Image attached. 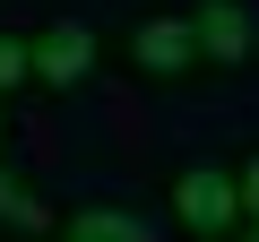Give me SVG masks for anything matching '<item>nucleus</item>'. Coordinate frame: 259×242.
<instances>
[{
    "instance_id": "nucleus-1",
    "label": "nucleus",
    "mask_w": 259,
    "mask_h": 242,
    "mask_svg": "<svg viewBox=\"0 0 259 242\" xmlns=\"http://www.w3.org/2000/svg\"><path fill=\"white\" fill-rule=\"evenodd\" d=\"M104 61L130 78V87H147V95H190L207 87V52H199V26L182 0H156V9H130L112 35H104Z\"/></svg>"
},
{
    "instance_id": "nucleus-2",
    "label": "nucleus",
    "mask_w": 259,
    "mask_h": 242,
    "mask_svg": "<svg viewBox=\"0 0 259 242\" xmlns=\"http://www.w3.org/2000/svg\"><path fill=\"white\" fill-rule=\"evenodd\" d=\"M164 225L182 242H233L242 233V190H233V156H173L156 173Z\"/></svg>"
},
{
    "instance_id": "nucleus-3",
    "label": "nucleus",
    "mask_w": 259,
    "mask_h": 242,
    "mask_svg": "<svg viewBox=\"0 0 259 242\" xmlns=\"http://www.w3.org/2000/svg\"><path fill=\"white\" fill-rule=\"evenodd\" d=\"M95 69H104V35H95L87 18H44V26H26V78H35L44 95H78Z\"/></svg>"
},
{
    "instance_id": "nucleus-4",
    "label": "nucleus",
    "mask_w": 259,
    "mask_h": 242,
    "mask_svg": "<svg viewBox=\"0 0 259 242\" xmlns=\"http://www.w3.org/2000/svg\"><path fill=\"white\" fill-rule=\"evenodd\" d=\"M190 26H199V52L216 78L259 69V9L250 0H190Z\"/></svg>"
},
{
    "instance_id": "nucleus-5",
    "label": "nucleus",
    "mask_w": 259,
    "mask_h": 242,
    "mask_svg": "<svg viewBox=\"0 0 259 242\" xmlns=\"http://www.w3.org/2000/svg\"><path fill=\"white\" fill-rule=\"evenodd\" d=\"M61 242H156V225H147L139 208L78 199V208H61Z\"/></svg>"
},
{
    "instance_id": "nucleus-6",
    "label": "nucleus",
    "mask_w": 259,
    "mask_h": 242,
    "mask_svg": "<svg viewBox=\"0 0 259 242\" xmlns=\"http://www.w3.org/2000/svg\"><path fill=\"white\" fill-rule=\"evenodd\" d=\"M18 87H35V78H26V35H18V26H0V104H9Z\"/></svg>"
},
{
    "instance_id": "nucleus-7",
    "label": "nucleus",
    "mask_w": 259,
    "mask_h": 242,
    "mask_svg": "<svg viewBox=\"0 0 259 242\" xmlns=\"http://www.w3.org/2000/svg\"><path fill=\"white\" fill-rule=\"evenodd\" d=\"M233 190H242V225H259V139L233 147Z\"/></svg>"
},
{
    "instance_id": "nucleus-8",
    "label": "nucleus",
    "mask_w": 259,
    "mask_h": 242,
    "mask_svg": "<svg viewBox=\"0 0 259 242\" xmlns=\"http://www.w3.org/2000/svg\"><path fill=\"white\" fill-rule=\"evenodd\" d=\"M18 190H26V173H9V165H0V216L18 208Z\"/></svg>"
},
{
    "instance_id": "nucleus-9",
    "label": "nucleus",
    "mask_w": 259,
    "mask_h": 242,
    "mask_svg": "<svg viewBox=\"0 0 259 242\" xmlns=\"http://www.w3.org/2000/svg\"><path fill=\"white\" fill-rule=\"evenodd\" d=\"M9 139H18V121H9V104H0V165H9Z\"/></svg>"
},
{
    "instance_id": "nucleus-10",
    "label": "nucleus",
    "mask_w": 259,
    "mask_h": 242,
    "mask_svg": "<svg viewBox=\"0 0 259 242\" xmlns=\"http://www.w3.org/2000/svg\"><path fill=\"white\" fill-rule=\"evenodd\" d=\"M233 242H259V225H242V233H233Z\"/></svg>"
},
{
    "instance_id": "nucleus-11",
    "label": "nucleus",
    "mask_w": 259,
    "mask_h": 242,
    "mask_svg": "<svg viewBox=\"0 0 259 242\" xmlns=\"http://www.w3.org/2000/svg\"><path fill=\"white\" fill-rule=\"evenodd\" d=\"M52 242H61V233H52Z\"/></svg>"
}]
</instances>
